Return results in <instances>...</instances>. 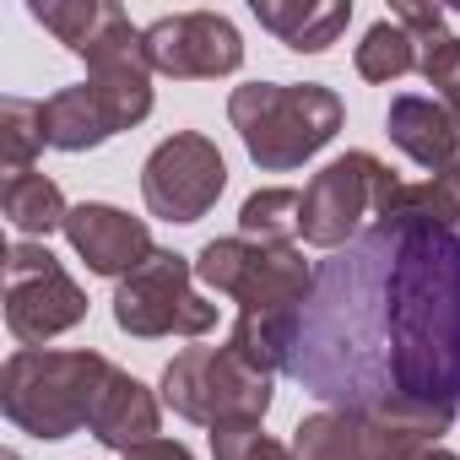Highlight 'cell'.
Masks as SVG:
<instances>
[{"label": "cell", "mask_w": 460, "mask_h": 460, "mask_svg": "<svg viewBox=\"0 0 460 460\" xmlns=\"http://www.w3.org/2000/svg\"><path fill=\"white\" fill-rule=\"evenodd\" d=\"M288 374L331 411L438 438L460 411V234L395 206L320 261Z\"/></svg>", "instance_id": "1"}, {"label": "cell", "mask_w": 460, "mask_h": 460, "mask_svg": "<svg viewBox=\"0 0 460 460\" xmlns=\"http://www.w3.org/2000/svg\"><path fill=\"white\" fill-rule=\"evenodd\" d=\"M114 363H103L98 352H17L0 379V401L6 417L39 438H71L76 428L93 422V406L109 385Z\"/></svg>", "instance_id": "2"}, {"label": "cell", "mask_w": 460, "mask_h": 460, "mask_svg": "<svg viewBox=\"0 0 460 460\" xmlns=\"http://www.w3.org/2000/svg\"><path fill=\"white\" fill-rule=\"evenodd\" d=\"M227 119H234V130L244 136V152L261 168L282 173L314 157L341 130V98L320 82H304V87L250 82L227 98Z\"/></svg>", "instance_id": "3"}, {"label": "cell", "mask_w": 460, "mask_h": 460, "mask_svg": "<svg viewBox=\"0 0 460 460\" xmlns=\"http://www.w3.org/2000/svg\"><path fill=\"white\" fill-rule=\"evenodd\" d=\"M163 401L206 428L261 422L271 406V374H255L227 347H184L163 374Z\"/></svg>", "instance_id": "4"}, {"label": "cell", "mask_w": 460, "mask_h": 460, "mask_svg": "<svg viewBox=\"0 0 460 460\" xmlns=\"http://www.w3.org/2000/svg\"><path fill=\"white\" fill-rule=\"evenodd\" d=\"M195 277L217 293L239 298L244 314H298L314 277L293 244H255V239H217L200 250Z\"/></svg>", "instance_id": "5"}, {"label": "cell", "mask_w": 460, "mask_h": 460, "mask_svg": "<svg viewBox=\"0 0 460 460\" xmlns=\"http://www.w3.org/2000/svg\"><path fill=\"white\" fill-rule=\"evenodd\" d=\"M401 195V179L374 152H347L304 184V227L298 234L320 250H341L363 234V217H385Z\"/></svg>", "instance_id": "6"}, {"label": "cell", "mask_w": 460, "mask_h": 460, "mask_svg": "<svg viewBox=\"0 0 460 460\" xmlns=\"http://www.w3.org/2000/svg\"><path fill=\"white\" fill-rule=\"evenodd\" d=\"M114 320L130 336H206L217 325V304L190 293V266L179 255H152L114 293Z\"/></svg>", "instance_id": "7"}, {"label": "cell", "mask_w": 460, "mask_h": 460, "mask_svg": "<svg viewBox=\"0 0 460 460\" xmlns=\"http://www.w3.org/2000/svg\"><path fill=\"white\" fill-rule=\"evenodd\" d=\"M222 184H227L222 152L206 136H195V130L168 136L146 157V168H141V195H146L152 217H163V222H195V217H206L217 206Z\"/></svg>", "instance_id": "8"}, {"label": "cell", "mask_w": 460, "mask_h": 460, "mask_svg": "<svg viewBox=\"0 0 460 460\" xmlns=\"http://www.w3.org/2000/svg\"><path fill=\"white\" fill-rule=\"evenodd\" d=\"M82 314H87V298L60 271V261L49 250L12 244V261H6V325H12V336L49 341L60 331H71Z\"/></svg>", "instance_id": "9"}, {"label": "cell", "mask_w": 460, "mask_h": 460, "mask_svg": "<svg viewBox=\"0 0 460 460\" xmlns=\"http://www.w3.org/2000/svg\"><path fill=\"white\" fill-rule=\"evenodd\" d=\"M146 66L163 76H184V82H217L227 71H239L244 44L239 28L217 17V12H184V17H163L141 33Z\"/></svg>", "instance_id": "10"}, {"label": "cell", "mask_w": 460, "mask_h": 460, "mask_svg": "<svg viewBox=\"0 0 460 460\" xmlns=\"http://www.w3.org/2000/svg\"><path fill=\"white\" fill-rule=\"evenodd\" d=\"M33 17H39L66 49H76L93 71H98V66H114V60L146 55V49H141V33L130 28V17H125L119 6H98V0H60V6H33Z\"/></svg>", "instance_id": "11"}, {"label": "cell", "mask_w": 460, "mask_h": 460, "mask_svg": "<svg viewBox=\"0 0 460 460\" xmlns=\"http://www.w3.org/2000/svg\"><path fill=\"white\" fill-rule=\"evenodd\" d=\"M66 234L76 244V255L98 271V277H130L141 271L157 250H152V234L146 222L114 211V206H76L66 217Z\"/></svg>", "instance_id": "12"}, {"label": "cell", "mask_w": 460, "mask_h": 460, "mask_svg": "<svg viewBox=\"0 0 460 460\" xmlns=\"http://www.w3.org/2000/svg\"><path fill=\"white\" fill-rule=\"evenodd\" d=\"M390 141H395L411 163H422V168H433V173H444V168L460 157V125H455V114H449L444 103H433V98H395V103H390Z\"/></svg>", "instance_id": "13"}, {"label": "cell", "mask_w": 460, "mask_h": 460, "mask_svg": "<svg viewBox=\"0 0 460 460\" xmlns=\"http://www.w3.org/2000/svg\"><path fill=\"white\" fill-rule=\"evenodd\" d=\"M255 17L261 28H271L288 49L298 55H325L347 22H352V6L347 0H255Z\"/></svg>", "instance_id": "14"}, {"label": "cell", "mask_w": 460, "mask_h": 460, "mask_svg": "<svg viewBox=\"0 0 460 460\" xmlns=\"http://www.w3.org/2000/svg\"><path fill=\"white\" fill-rule=\"evenodd\" d=\"M103 444H114V449H141V444H152L157 438V401H152V390L146 385H136L130 374H109V385H103V395H98V406H93V422H87Z\"/></svg>", "instance_id": "15"}, {"label": "cell", "mask_w": 460, "mask_h": 460, "mask_svg": "<svg viewBox=\"0 0 460 460\" xmlns=\"http://www.w3.org/2000/svg\"><path fill=\"white\" fill-rule=\"evenodd\" d=\"M109 136H119V119L114 109L103 103V93L93 82L82 87H66L44 103V141L60 146V152H87V146H103Z\"/></svg>", "instance_id": "16"}, {"label": "cell", "mask_w": 460, "mask_h": 460, "mask_svg": "<svg viewBox=\"0 0 460 460\" xmlns=\"http://www.w3.org/2000/svg\"><path fill=\"white\" fill-rule=\"evenodd\" d=\"M293 455H298V460H368L363 417H352V411L304 417V422H298V438H293Z\"/></svg>", "instance_id": "17"}, {"label": "cell", "mask_w": 460, "mask_h": 460, "mask_svg": "<svg viewBox=\"0 0 460 460\" xmlns=\"http://www.w3.org/2000/svg\"><path fill=\"white\" fill-rule=\"evenodd\" d=\"M244 239L255 244H293L298 227H304V190H261L244 200L239 211Z\"/></svg>", "instance_id": "18"}, {"label": "cell", "mask_w": 460, "mask_h": 460, "mask_svg": "<svg viewBox=\"0 0 460 460\" xmlns=\"http://www.w3.org/2000/svg\"><path fill=\"white\" fill-rule=\"evenodd\" d=\"M0 206H6L12 227H22V234H49V227H66V200L60 190L44 179V173H22V179H6V190H0Z\"/></svg>", "instance_id": "19"}, {"label": "cell", "mask_w": 460, "mask_h": 460, "mask_svg": "<svg viewBox=\"0 0 460 460\" xmlns=\"http://www.w3.org/2000/svg\"><path fill=\"white\" fill-rule=\"evenodd\" d=\"M44 141V103L28 98H6L0 103V163H6V179H22L28 163L39 157Z\"/></svg>", "instance_id": "20"}, {"label": "cell", "mask_w": 460, "mask_h": 460, "mask_svg": "<svg viewBox=\"0 0 460 460\" xmlns=\"http://www.w3.org/2000/svg\"><path fill=\"white\" fill-rule=\"evenodd\" d=\"M411 66H417V44H411V33L395 17L390 22H374L363 33V44H358V76L363 82H395Z\"/></svg>", "instance_id": "21"}, {"label": "cell", "mask_w": 460, "mask_h": 460, "mask_svg": "<svg viewBox=\"0 0 460 460\" xmlns=\"http://www.w3.org/2000/svg\"><path fill=\"white\" fill-rule=\"evenodd\" d=\"M395 206H401V211H417V217H428V222H438V227H455V234H460V157H455L444 173H433L428 184H401ZM395 206H390V211H395Z\"/></svg>", "instance_id": "22"}, {"label": "cell", "mask_w": 460, "mask_h": 460, "mask_svg": "<svg viewBox=\"0 0 460 460\" xmlns=\"http://www.w3.org/2000/svg\"><path fill=\"white\" fill-rule=\"evenodd\" d=\"M211 449H217V460H298L288 444L266 438L261 422H222V428H211Z\"/></svg>", "instance_id": "23"}, {"label": "cell", "mask_w": 460, "mask_h": 460, "mask_svg": "<svg viewBox=\"0 0 460 460\" xmlns=\"http://www.w3.org/2000/svg\"><path fill=\"white\" fill-rule=\"evenodd\" d=\"M363 433H368V460H455L449 449H438L433 438L406 433V428H379V422H363Z\"/></svg>", "instance_id": "24"}, {"label": "cell", "mask_w": 460, "mask_h": 460, "mask_svg": "<svg viewBox=\"0 0 460 460\" xmlns=\"http://www.w3.org/2000/svg\"><path fill=\"white\" fill-rule=\"evenodd\" d=\"M125 460H190V449H184V444H173V438H152V444L130 449Z\"/></svg>", "instance_id": "25"}, {"label": "cell", "mask_w": 460, "mask_h": 460, "mask_svg": "<svg viewBox=\"0 0 460 460\" xmlns=\"http://www.w3.org/2000/svg\"><path fill=\"white\" fill-rule=\"evenodd\" d=\"M6 460H17V455H6Z\"/></svg>", "instance_id": "26"}]
</instances>
